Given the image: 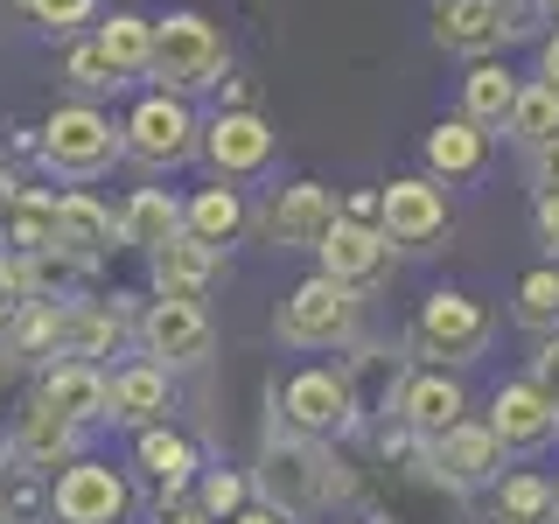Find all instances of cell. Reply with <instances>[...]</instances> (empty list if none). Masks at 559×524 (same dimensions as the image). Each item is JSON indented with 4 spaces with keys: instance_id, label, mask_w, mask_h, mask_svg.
<instances>
[{
    "instance_id": "cell-1",
    "label": "cell",
    "mask_w": 559,
    "mask_h": 524,
    "mask_svg": "<svg viewBox=\"0 0 559 524\" xmlns=\"http://www.w3.org/2000/svg\"><path fill=\"white\" fill-rule=\"evenodd\" d=\"M224 63H231V43H224V28L210 22V14H168V22H154V57H147V78L162 84L168 98H189V92H210V84L224 78Z\"/></svg>"
},
{
    "instance_id": "cell-2",
    "label": "cell",
    "mask_w": 559,
    "mask_h": 524,
    "mask_svg": "<svg viewBox=\"0 0 559 524\" xmlns=\"http://www.w3.org/2000/svg\"><path fill=\"white\" fill-rule=\"evenodd\" d=\"M259 489H266V503L280 517H308L343 489V476H336V454L322 441H308V433H273L266 454H259Z\"/></svg>"
},
{
    "instance_id": "cell-3",
    "label": "cell",
    "mask_w": 559,
    "mask_h": 524,
    "mask_svg": "<svg viewBox=\"0 0 559 524\" xmlns=\"http://www.w3.org/2000/svg\"><path fill=\"white\" fill-rule=\"evenodd\" d=\"M273 329H280V343H294V349H336V343L357 336V287L314 273L280 301Z\"/></svg>"
},
{
    "instance_id": "cell-4",
    "label": "cell",
    "mask_w": 559,
    "mask_h": 524,
    "mask_svg": "<svg viewBox=\"0 0 559 524\" xmlns=\"http://www.w3.org/2000/svg\"><path fill=\"white\" fill-rule=\"evenodd\" d=\"M127 154V133L112 127V119L98 112V105H57V112L43 119V162L57 175H105Z\"/></svg>"
},
{
    "instance_id": "cell-5",
    "label": "cell",
    "mask_w": 559,
    "mask_h": 524,
    "mask_svg": "<svg viewBox=\"0 0 559 524\" xmlns=\"http://www.w3.org/2000/svg\"><path fill=\"white\" fill-rule=\"evenodd\" d=\"M119 133H127V154L140 168H182L197 154V112H189V98H168V92H147Z\"/></svg>"
},
{
    "instance_id": "cell-6",
    "label": "cell",
    "mask_w": 559,
    "mask_h": 524,
    "mask_svg": "<svg viewBox=\"0 0 559 524\" xmlns=\"http://www.w3.org/2000/svg\"><path fill=\"white\" fill-rule=\"evenodd\" d=\"M133 511V489L112 462H70L49 483V517L57 524H119Z\"/></svg>"
},
{
    "instance_id": "cell-7",
    "label": "cell",
    "mask_w": 559,
    "mask_h": 524,
    "mask_svg": "<svg viewBox=\"0 0 559 524\" xmlns=\"http://www.w3.org/2000/svg\"><path fill=\"white\" fill-rule=\"evenodd\" d=\"M413 336L427 357H448V364H468V357H483V343H489V308L476 301V294H427L419 301V322H413Z\"/></svg>"
},
{
    "instance_id": "cell-8",
    "label": "cell",
    "mask_w": 559,
    "mask_h": 524,
    "mask_svg": "<svg viewBox=\"0 0 559 524\" xmlns=\"http://www.w3.org/2000/svg\"><path fill=\"white\" fill-rule=\"evenodd\" d=\"M280 413H287V427L294 433H336V427H349V413H357V384H349L343 371H294L287 378V392H280Z\"/></svg>"
},
{
    "instance_id": "cell-9",
    "label": "cell",
    "mask_w": 559,
    "mask_h": 524,
    "mask_svg": "<svg viewBox=\"0 0 559 524\" xmlns=\"http://www.w3.org/2000/svg\"><path fill=\"white\" fill-rule=\"evenodd\" d=\"M35 398H43L49 413H63L70 427H98V419H112V378H105L98 364H84V357L43 364V384H35Z\"/></svg>"
},
{
    "instance_id": "cell-10",
    "label": "cell",
    "mask_w": 559,
    "mask_h": 524,
    "mask_svg": "<svg viewBox=\"0 0 559 524\" xmlns=\"http://www.w3.org/2000/svg\"><path fill=\"white\" fill-rule=\"evenodd\" d=\"M314 252H322V273L343 279V287H371V279L392 273V238H384L378 224L336 217V224H329V238L314 245Z\"/></svg>"
},
{
    "instance_id": "cell-11",
    "label": "cell",
    "mask_w": 559,
    "mask_h": 524,
    "mask_svg": "<svg viewBox=\"0 0 559 524\" xmlns=\"http://www.w3.org/2000/svg\"><path fill=\"white\" fill-rule=\"evenodd\" d=\"M378 231L392 245H427L448 231V196L427 182V175H406V182H392L378 196Z\"/></svg>"
},
{
    "instance_id": "cell-12",
    "label": "cell",
    "mask_w": 559,
    "mask_h": 524,
    "mask_svg": "<svg viewBox=\"0 0 559 524\" xmlns=\"http://www.w3.org/2000/svg\"><path fill=\"white\" fill-rule=\"evenodd\" d=\"M343 210L329 189H314V182H294V189H273V203H266V238L280 245V252H314V245L329 238V224H336Z\"/></svg>"
},
{
    "instance_id": "cell-13",
    "label": "cell",
    "mask_w": 559,
    "mask_h": 524,
    "mask_svg": "<svg viewBox=\"0 0 559 524\" xmlns=\"http://www.w3.org/2000/svg\"><path fill=\"white\" fill-rule=\"evenodd\" d=\"M140 343L154 364H203L210 357V314L203 301H154L140 314Z\"/></svg>"
},
{
    "instance_id": "cell-14",
    "label": "cell",
    "mask_w": 559,
    "mask_h": 524,
    "mask_svg": "<svg viewBox=\"0 0 559 524\" xmlns=\"http://www.w3.org/2000/svg\"><path fill=\"white\" fill-rule=\"evenodd\" d=\"M511 35V8L503 0H433V43L454 57H489Z\"/></svg>"
},
{
    "instance_id": "cell-15",
    "label": "cell",
    "mask_w": 559,
    "mask_h": 524,
    "mask_svg": "<svg viewBox=\"0 0 559 524\" xmlns=\"http://www.w3.org/2000/svg\"><path fill=\"white\" fill-rule=\"evenodd\" d=\"M78 441H84V427H70L63 413H49L43 398H28V406L14 413L8 454H14L22 468H35V476H43V468H70V462H78Z\"/></svg>"
},
{
    "instance_id": "cell-16",
    "label": "cell",
    "mask_w": 559,
    "mask_h": 524,
    "mask_svg": "<svg viewBox=\"0 0 559 524\" xmlns=\"http://www.w3.org/2000/svg\"><path fill=\"white\" fill-rule=\"evenodd\" d=\"M203 154H210V168L217 175H259L273 162V127L259 112H217L210 119V133H203Z\"/></svg>"
},
{
    "instance_id": "cell-17",
    "label": "cell",
    "mask_w": 559,
    "mask_h": 524,
    "mask_svg": "<svg viewBox=\"0 0 559 524\" xmlns=\"http://www.w3.org/2000/svg\"><path fill=\"white\" fill-rule=\"evenodd\" d=\"M489 433H497L503 448H546L559 433V413L532 378H518V384H503V392L489 398Z\"/></svg>"
},
{
    "instance_id": "cell-18",
    "label": "cell",
    "mask_w": 559,
    "mask_h": 524,
    "mask_svg": "<svg viewBox=\"0 0 559 524\" xmlns=\"http://www.w3.org/2000/svg\"><path fill=\"white\" fill-rule=\"evenodd\" d=\"M399 419H406V433L441 441L448 427H462V419H468V392L448 371H419V378H406V392H399Z\"/></svg>"
},
{
    "instance_id": "cell-19",
    "label": "cell",
    "mask_w": 559,
    "mask_h": 524,
    "mask_svg": "<svg viewBox=\"0 0 559 524\" xmlns=\"http://www.w3.org/2000/svg\"><path fill=\"white\" fill-rule=\"evenodd\" d=\"M57 245L70 259H84V266H98V259L119 245V217L92 196V189H70V196H57Z\"/></svg>"
},
{
    "instance_id": "cell-20",
    "label": "cell",
    "mask_w": 559,
    "mask_h": 524,
    "mask_svg": "<svg viewBox=\"0 0 559 524\" xmlns=\"http://www.w3.org/2000/svg\"><path fill=\"white\" fill-rule=\"evenodd\" d=\"M497 462H503V441L489 427H476V419H462V427H448L441 441H433V468H441L448 483H462V489H476L497 476Z\"/></svg>"
},
{
    "instance_id": "cell-21",
    "label": "cell",
    "mask_w": 559,
    "mask_h": 524,
    "mask_svg": "<svg viewBox=\"0 0 559 524\" xmlns=\"http://www.w3.org/2000/svg\"><path fill=\"white\" fill-rule=\"evenodd\" d=\"M217 279V245H203V238H175L154 252V294L162 301H203V287Z\"/></svg>"
},
{
    "instance_id": "cell-22",
    "label": "cell",
    "mask_w": 559,
    "mask_h": 524,
    "mask_svg": "<svg viewBox=\"0 0 559 524\" xmlns=\"http://www.w3.org/2000/svg\"><path fill=\"white\" fill-rule=\"evenodd\" d=\"M182 238V203L168 196V189H133L127 210H119V245H133V252H162V245Z\"/></svg>"
},
{
    "instance_id": "cell-23",
    "label": "cell",
    "mask_w": 559,
    "mask_h": 524,
    "mask_svg": "<svg viewBox=\"0 0 559 524\" xmlns=\"http://www.w3.org/2000/svg\"><path fill=\"white\" fill-rule=\"evenodd\" d=\"M133 462L147 468V483L162 489V497H182V489L197 483V448H189V433H175V427H140Z\"/></svg>"
},
{
    "instance_id": "cell-24",
    "label": "cell",
    "mask_w": 559,
    "mask_h": 524,
    "mask_svg": "<svg viewBox=\"0 0 559 524\" xmlns=\"http://www.w3.org/2000/svg\"><path fill=\"white\" fill-rule=\"evenodd\" d=\"M119 336H127V314L119 308H92V301H63L57 308V357H105Z\"/></svg>"
},
{
    "instance_id": "cell-25",
    "label": "cell",
    "mask_w": 559,
    "mask_h": 524,
    "mask_svg": "<svg viewBox=\"0 0 559 524\" xmlns=\"http://www.w3.org/2000/svg\"><path fill=\"white\" fill-rule=\"evenodd\" d=\"M168 413V364L140 357L127 371H112V419H127V427H162Z\"/></svg>"
},
{
    "instance_id": "cell-26",
    "label": "cell",
    "mask_w": 559,
    "mask_h": 524,
    "mask_svg": "<svg viewBox=\"0 0 559 524\" xmlns=\"http://www.w3.org/2000/svg\"><path fill=\"white\" fill-rule=\"evenodd\" d=\"M0 245H8L14 259L57 245V196H49V189H22V196L8 203V217H0Z\"/></svg>"
},
{
    "instance_id": "cell-27",
    "label": "cell",
    "mask_w": 559,
    "mask_h": 524,
    "mask_svg": "<svg viewBox=\"0 0 559 524\" xmlns=\"http://www.w3.org/2000/svg\"><path fill=\"white\" fill-rule=\"evenodd\" d=\"M489 154V133L476 127V119H441V127L427 133V168L448 175V182H462V175H476Z\"/></svg>"
},
{
    "instance_id": "cell-28",
    "label": "cell",
    "mask_w": 559,
    "mask_h": 524,
    "mask_svg": "<svg viewBox=\"0 0 559 524\" xmlns=\"http://www.w3.org/2000/svg\"><path fill=\"white\" fill-rule=\"evenodd\" d=\"M518 92H524V84H518L503 63H476V70L462 78V119H476L483 133L503 127V119H511V105H518Z\"/></svg>"
},
{
    "instance_id": "cell-29",
    "label": "cell",
    "mask_w": 559,
    "mask_h": 524,
    "mask_svg": "<svg viewBox=\"0 0 559 524\" xmlns=\"http://www.w3.org/2000/svg\"><path fill=\"white\" fill-rule=\"evenodd\" d=\"M182 231L189 238H203V245H231L245 231V203H238V189H197V196L182 203Z\"/></svg>"
},
{
    "instance_id": "cell-30",
    "label": "cell",
    "mask_w": 559,
    "mask_h": 524,
    "mask_svg": "<svg viewBox=\"0 0 559 524\" xmlns=\"http://www.w3.org/2000/svg\"><path fill=\"white\" fill-rule=\"evenodd\" d=\"M497 517L503 524H552L559 517V489L546 476H532V468H518V476L497 483Z\"/></svg>"
},
{
    "instance_id": "cell-31",
    "label": "cell",
    "mask_w": 559,
    "mask_h": 524,
    "mask_svg": "<svg viewBox=\"0 0 559 524\" xmlns=\"http://www.w3.org/2000/svg\"><path fill=\"white\" fill-rule=\"evenodd\" d=\"M98 49L112 57L119 78H147V57H154V22L147 14H112L98 28Z\"/></svg>"
},
{
    "instance_id": "cell-32",
    "label": "cell",
    "mask_w": 559,
    "mask_h": 524,
    "mask_svg": "<svg viewBox=\"0 0 559 524\" xmlns=\"http://www.w3.org/2000/svg\"><path fill=\"white\" fill-rule=\"evenodd\" d=\"M28 279V294L35 301H70V287L84 279V259H70L63 245H43V252H28V259H14Z\"/></svg>"
},
{
    "instance_id": "cell-33",
    "label": "cell",
    "mask_w": 559,
    "mask_h": 524,
    "mask_svg": "<svg viewBox=\"0 0 559 524\" xmlns=\"http://www.w3.org/2000/svg\"><path fill=\"white\" fill-rule=\"evenodd\" d=\"M503 133H518L524 147H546V140H559V92L552 84H524L511 119H503Z\"/></svg>"
},
{
    "instance_id": "cell-34",
    "label": "cell",
    "mask_w": 559,
    "mask_h": 524,
    "mask_svg": "<svg viewBox=\"0 0 559 524\" xmlns=\"http://www.w3.org/2000/svg\"><path fill=\"white\" fill-rule=\"evenodd\" d=\"M63 78L78 84V92H119V84H127V78L112 70V57L98 49V35H78V43L63 49Z\"/></svg>"
},
{
    "instance_id": "cell-35",
    "label": "cell",
    "mask_w": 559,
    "mask_h": 524,
    "mask_svg": "<svg viewBox=\"0 0 559 524\" xmlns=\"http://www.w3.org/2000/svg\"><path fill=\"white\" fill-rule=\"evenodd\" d=\"M518 322L524 329H559V266H538L518 279Z\"/></svg>"
},
{
    "instance_id": "cell-36",
    "label": "cell",
    "mask_w": 559,
    "mask_h": 524,
    "mask_svg": "<svg viewBox=\"0 0 559 524\" xmlns=\"http://www.w3.org/2000/svg\"><path fill=\"white\" fill-rule=\"evenodd\" d=\"M28 279H22V266H14V252H0V343H8V329L28 314Z\"/></svg>"
},
{
    "instance_id": "cell-37",
    "label": "cell",
    "mask_w": 559,
    "mask_h": 524,
    "mask_svg": "<svg viewBox=\"0 0 559 524\" xmlns=\"http://www.w3.org/2000/svg\"><path fill=\"white\" fill-rule=\"evenodd\" d=\"M22 8H28L43 28H57V35H78V28L98 14V0H22Z\"/></svg>"
},
{
    "instance_id": "cell-38",
    "label": "cell",
    "mask_w": 559,
    "mask_h": 524,
    "mask_svg": "<svg viewBox=\"0 0 559 524\" xmlns=\"http://www.w3.org/2000/svg\"><path fill=\"white\" fill-rule=\"evenodd\" d=\"M238 511H245V476H231V468L203 476V517H224V524H231Z\"/></svg>"
},
{
    "instance_id": "cell-39",
    "label": "cell",
    "mask_w": 559,
    "mask_h": 524,
    "mask_svg": "<svg viewBox=\"0 0 559 524\" xmlns=\"http://www.w3.org/2000/svg\"><path fill=\"white\" fill-rule=\"evenodd\" d=\"M532 384L552 398V413H559V336L538 343V357H532Z\"/></svg>"
},
{
    "instance_id": "cell-40",
    "label": "cell",
    "mask_w": 559,
    "mask_h": 524,
    "mask_svg": "<svg viewBox=\"0 0 559 524\" xmlns=\"http://www.w3.org/2000/svg\"><path fill=\"white\" fill-rule=\"evenodd\" d=\"M532 189H538V196H559V140L532 147Z\"/></svg>"
},
{
    "instance_id": "cell-41",
    "label": "cell",
    "mask_w": 559,
    "mask_h": 524,
    "mask_svg": "<svg viewBox=\"0 0 559 524\" xmlns=\"http://www.w3.org/2000/svg\"><path fill=\"white\" fill-rule=\"evenodd\" d=\"M538 245L559 259V196H538Z\"/></svg>"
},
{
    "instance_id": "cell-42",
    "label": "cell",
    "mask_w": 559,
    "mask_h": 524,
    "mask_svg": "<svg viewBox=\"0 0 559 524\" xmlns=\"http://www.w3.org/2000/svg\"><path fill=\"white\" fill-rule=\"evenodd\" d=\"M538 84H552V92H559V28L538 43Z\"/></svg>"
},
{
    "instance_id": "cell-43",
    "label": "cell",
    "mask_w": 559,
    "mask_h": 524,
    "mask_svg": "<svg viewBox=\"0 0 559 524\" xmlns=\"http://www.w3.org/2000/svg\"><path fill=\"white\" fill-rule=\"evenodd\" d=\"M231 524H287V517H280V511H273V503H259V511H238Z\"/></svg>"
},
{
    "instance_id": "cell-44",
    "label": "cell",
    "mask_w": 559,
    "mask_h": 524,
    "mask_svg": "<svg viewBox=\"0 0 559 524\" xmlns=\"http://www.w3.org/2000/svg\"><path fill=\"white\" fill-rule=\"evenodd\" d=\"M503 8H511V35L532 28V0H503Z\"/></svg>"
},
{
    "instance_id": "cell-45",
    "label": "cell",
    "mask_w": 559,
    "mask_h": 524,
    "mask_svg": "<svg viewBox=\"0 0 559 524\" xmlns=\"http://www.w3.org/2000/svg\"><path fill=\"white\" fill-rule=\"evenodd\" d=\"M14 196H22V182H14V175L0 168V217H8V203H14Z\"/></svg>"
},
{
    "instance_id": "cell-46",
    "label": "cell",
    "mask_w": 559,
    "mask_h": 524,
    "mask_svg": "<svg viewBox=\"0 0 559 524\" xmlns=\"http://www.w3.org/2000/svg\"><path fill=\"white\" fill-rule=\"evenodd\" d=\"M162 524H217V517H203V511H168Z\"/></svg>"
},
{
    "instance_id": "cell-47",
    "label": "cell",
    "mask_w": 559,
    "mask_h": 524,
    "mask_svg": "<svg viewBox=\"0 0 559 524\" xmlns=\"http://www.w3.org/2000/svg\"><path fill=\"white\" fill-rule=\"evenodd\" d=\"M546 8H552V14H559V0H546Z\"/></svg>"
}]
</instances>
